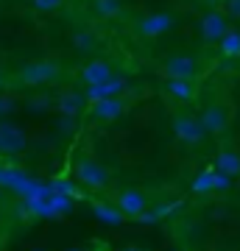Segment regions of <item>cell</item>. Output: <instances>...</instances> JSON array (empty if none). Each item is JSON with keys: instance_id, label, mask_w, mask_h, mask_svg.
I'll list each match as a JSON object with an SVG mask.
<instances>
[{"instance_id": "3957f363", "label": "cell", "mask_w": 240, "mask_h": 251, "mask_svg": "<svg viewBox=\"0 0 240 251\" xmlns=\"http://www.w3.org/2000/svg\"><path fill=\"white\" fill-rule=\"evenodd\" d=\"M162 73H165V78L196 81L198 75H201V62L190 53H173L162 62Z\"/></svg>"}, {"instance_id": "d6986e66", "label": "cell", "mask_w": 240, "mask_h": 251, "mask_svg": "<svg viewBox=\"0 0 240 251\" xmlns=\"http://www.w3.org/2000/svg\"><path fill=\"white\" fill-rule=\"evenodd\" d=\"M193 190H196V193H213L215 190V171L213 168L204 171V173H198L196 181H193Z\"/></svg>"}, {"instance_id": "7402d4cb", "label": "cell", "mask_w": 240, "mask_h": 251, "mask_svg": "<svg viewBox=\"0 0 240 251\" xmlns=\"http://www.w3.org/2000/svg\"><path fill=\"white\" fill-rule=\"evenodd\" d=\"M3 201H6V190L0 187V206H3Z\"/></svg>"}, {"instance_id": "277c9868", "label": "cell", "mask_w": 240, "mask_h": 251, "mask_svg": "<svg viewBox=\"0 0 240 251\" xmlns=\"http://www.w3.org/2000/svg\"><path fill=\"white\" fill-rule=\"evenodd\" d=\"M198 120H201V126H204L207 134L221 137L223 131L229 128V106H226V103H221V100H210V103H204L201 115H198Z\"/></svg>"}, {"instance_id": "9a60e30c", "label": "cell", "mask_w": 240, "mask_h": 251, "mask_svg": "<svg viewBox=\"0 0 240 251\" xmlns=\"http://www.w3.org/2000/svg\"><path fill=\"white\" fill-rule=\"evenodd\" d=\"M92 209H95V215H98L104 224H109V226H120V224H123V212L117 209V204L95 201V204H92Z\"/></svg>"}, {"instance_id": "44dd1931", "label": "cell", "mask_w": 240, "mask_h": 251, "mask_svg": "<svg viewBox=\"0 0 240 251\" xmlns=\"http://www.w3.org/2000/svg\"><path fill=\"white\" fill-rule=\"evenodd\" d=\"M53 190H59L64 196H73V193H76V187H73L70 181H53Z\"/></svg>"}, {"instance_id": "7a4b0ae2", "label": "cell", "mask_w": 240, "mask_h": 251, "mask_svg": "<svg viewBox=\"0 0 240 251\" xmlns=\"http://www.w3.org/2000/svg\"><path fill=\"white\" fill-rule=\"evenodd\" d=\"M170 128H173L179 143H185V145H201L207 140V131L201 126V120L196 115H190V112H173Z\"/></svg>"}, {"instance_id": "603a6c76", "label": "cell", "mask_w": 240, "mask_h": 251, "mask_svg": "<svg viewBox=\"0 0 240 251\" xmlns=\"http://www.w3.org/2000/svg\"><path fill=\"white\" fill-rule=\"evenodd\" d=\"M126 251H134V249H126Z\"/></svg>"}, {"instance_id": "7c38bea8", "label": "cell", "mask_w": 240, "mask_h": 251, "mask_svg": "<svg viewBox=\"0 0 240 251\" xmlns=\"http://www.w3.org/2000/svg\"><path fill=\"white\" fill-rule=\"evenodd\" d=\"M165 92H168V98H173L176 103H190V100H196L198 87H196V81L165 78Z\"/></svg>"}, {"instance_id": "9c48e42d", "label": "cell", "mask_w": 240, "mask_h": 251, "mask_svg": "<svg viewBox=\"0 0 240 251\" xmlns=\"http://www.w3.org/2000/svg\"><path fill=\"white\" fill-rule=\"evenodd\" d=\"M123 112H126V103L120 98H104L89 103V115L98 123H115L117 117H123Z\"/></svg>"}, {"instance_id": "52a82bcc", "label": "cell", "mask_w": 240, "mask_h": 251, "mask_svg": "<svg viewBox=\"0 0 240 251\" xmlns=\"http://www.w3.org/2000/svg\"><path fill=\"white\" fill-rule=\"evenodd\" d=\"M115 75V64L109 62V59H87V62L79 67V81L81 84H101V81H107Z\"/></svg>"}, {"instance_id": "e0dca14e", "label": "cell", "mask_w": 240, "mask_h": 251, "mask_svg": "<svg viewBox=\"0 0 240 251\" xmlns=\"http://www.w3.org/2000/svg\"><path fill=\"white\" fill-rule=\"evenodd\" d=\"M221 56H226V59H238L240 56V31L238 28H229L226 34L221 36Z\"/></svg>"}, {"instance_id": "8992f818", "label": "cell", "mask_w": 240, "mask_h": 251, "mask_svg": "<svg viewBox=\"0 0 240 251\" xmlns=\"http://www.w3.org/2000/svg\"><path fill=\"white\" fill-rule=\"evenodd\" d=\"M115 204H117V209L123 212V218H140L145 209H148V196L142 193V190H137V187H126V190H120L117 193V198H115Z\"/></svg>"}, {"instance_id": "ffe728a7", "label": "cell", "mask_w": 240, "mask_h": 251, "mask_svg": "<svg viewBox=\"0 0 240 251\" xmlns=\"http://www.w3.org/2000/svg\"><path fill=\"white\" fill-rule=\"evenodd\" d=\"M226 11L232 20H240V0H226Z\"/></svg>"}, {"instance_id": "2e32d148", "label": "cell", "mask_w": 240, "mask_h": 251, "mask_svg": "<svg viewBox=\"0 0 240 251\" xmlns=\"http://www.w3.org/2000/svg\"><path fill=\"white\" fill-rule=\"evenodd\" d=\"M92 9L101 20H117L123 14V0H92Z\"/></svg>"}, {"instance_id": "ba28073f", "label": "cell", "mask_w": 240, "mask_h": 251, "mask_svg": "<svg viewBox=\"0 0 240 251\" xmlns=\"http://www.w3.org/2000/svg\"><path fill=\"white\" fill-rule=\"evenodd\" d=\"M198 28H201L204 42H221V36L229 31V23H226V14H221V11H207L198 23Z\"/></svg>"}, {"instance_id": "30bf717a", "label": "cell", "mask_w": 240, "mask_h": 251, "mask_svg": "<svg viewBox=\"0 0 240 251\" xmlns=\"http://www.w3.org/2000/svg\"><path fill=\"white\" fill-rule=\"evenodd\" d=\"M70 45L79 50V53L89 56V53H95L101 48V36L95 28H89V25H79L76 31L70 34Z\"/></svg>"}, {"instance_id": "6da1fadb", "label": "cell", "mask_w": 240, "mask_h": 251, "mask_svg": "<svg viewBox=\"0 0 240 251\" xmlns=\"http://www.w3.org/2000/svg\"><path fill=\"white\" fill-rule=\"evenodd\" d=\"M73 176H76V181L81 187H87V190H107L112 184L109 171L98 159H92V156H79L76 168H73Z\"/></svg>"}, {"instance_id": "5b68a950", "label": "cell", "mask_w": 240, "mask_h": 251, "mask_svg": "<svg viewBox=\"0 0 240 251\" xmlns=\"http://www.w3.org/2000/svg\"><path fill=\"white\" fill-rule=\"evenodd\" d=\"M173 25H176V17H173L170 11H157V14H142L134 28H137V34H140V36L154 39V36L168 34Z\"/></svg>"}, {"instance_id": "8fae6325", "label": "cell", "mask_w": 240, "mask_h": 251, "mask_svg": "<svg viewBox=\"0 0 240 251\" xmlns=\"http://www.w3.org/2000/svg\"><path fill=\"white\" fill-rule=\"evenodd\" d=\"M123 90H126V78L112 75V78L101 81V84L87 87V100H89V103H95V100H104V98H117Z\"/></svg>"}, {"instance_id": "5bb4252c", "label": "cell", "mask_w": 240, "mask_h": 251, "mask_svg": "<svg viewBox=\"0 0 240 251\" xmlns=\"http://www.w3.org/2000/svg\"><path fill=\"white\" fill-rule=\"evenodd\" d=\"M215 171H221L223 176H240V156L235 151H229V148H223V151H218V156H215Z\"/></svg>"}, {"instance_id": "4fadbf2b", "label": "cell", "mask_w": 240, "mask_h": 251, "mask_svg": "<svg viewBox=\"0 0 240 251\" xmlns=\"http://www.w3.org/2000/svg\"><path fill=\"white\" fill-rule=\"evenodd\" d=\"M23 148H26V134L17 126H0V153H20Z\"/></svg>"}, {"instance_id": "ac0fdd59", "label": "cell", "mask_w": 240, "mask_h": 251, "mask_svg": "<svg viewBox=\"0 0 240 251\" xmlns=\"http://www.w3.org/2000/svg\"><path fill=\"white\" fill-rule=\"evenodd\" d=\"M81 103H84V98H81L79 92H73V90H64L62 98H59V109H62L64 115H79Z\"/></svg>"}]
</instances>
